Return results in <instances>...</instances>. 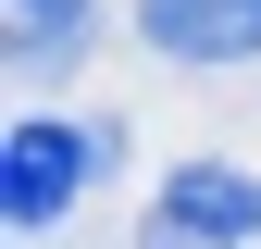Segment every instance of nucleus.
I'll list each match as a JSON object with an SVG mask.
<instances>
[{
	"label": "nucleus",
	"instance_id": "obj_4",
	"mask_svg": "<svg viewBox=\"0 0 261 249\" xmlns=\"http://www.w3.org/2000/svg\"><path fill=\"white\" fill-rule=\"evenodd\" d=\"M87 25H100V0H13V62L38 75V62H62Z\"/></svg>",
	"mask_w": 261,
	"mask_h": 249
},
{
	"label": "nucleus",
	"instance_id": "obj_3",
	"mask_svg": "<svg viewBox=\"0 0 261 249\" xmlns=\"http://www.w3.org/2000/svg\"><path fill=\"white\" fill-rule=\"evenodd\" d=\"M149 212H174V225H212V237H261V175H237V162H174L162 175V200Z\"/></svg>",
	"mask_w": 261,
	"mask_h": 249
},
{
	"label": "nucleus",
	"instance_id": "obj_6",
	"mask_svg": "<svg viewBox=\"0 0 261 249\" xmlns=\"http://www.w3.org/2000/svg\"><path fill=\"white\" fill-rule=\"evenodd\" d=\"M13 249H25V237H13Z\"/></svg>",
	"mask_w": 261,
	"mask_h": 249
},
{
	"label": "nucleus",
	"instance_id": "obj_1",
	"mask_svg": "<svg viewBox=\"0 0 261 249\" xmlns=\"http://www.w3.org/2000/svg\"><path fill=\"white\" fill-rule=\"evenodd\" d=\"M124 162V124H75V112H25L13 137H0V225L38 249L62 212L87 200V175Z\"/></svg>",
	"mask_w": 261,
	"mask_h": 249
},
{
	"label": "nucleus",
	"instance_id": "obj_2",
	"mask_svg": "<svg viewBox=\"0 0 261 249\" xmlns=\"http://www.w3.org/2000/svg\"><path fill=\"white\" fill-rule=\"evenodd\" d=\"M137 38L162 62H261V0H137Z\"/></svg>",
	"mask_w": 261,
	"mask_h": 249
},
{
	"label": "nucleus",
	"instance_id": "obj_5",
	"mask_svg": "<svg viewBox=\"0 0 261 249\" xmlns=\"http://www.w3.org/2000/svg\"><path fill=\"white\" fill-rule=\"evenodd\" d=\"M137 249H237V237H212V225H174V212H149V225H137Z\"/></svg>",
	"mask_w": 261,
	"mask_h": 249
}]
</instances>
